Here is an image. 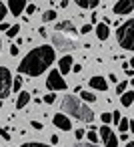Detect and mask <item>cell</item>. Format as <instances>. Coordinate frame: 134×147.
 I'll list each match as a JSON object with an SVG mask.
<instances>
[{
    "instance_id": "obj_47",
    "label": "cell",
    "mask_w": 134,
    "mask_h": 147,
    "mask_svg": "<svg viewBox=\"0 0 134 147\" xmlns=\"http://www.w3.org/2000/svg\"><path fill=\"white\" fill-rule=\"evenodd\" d=\"M0 49H2V40H0Z\"/></svg>"
},
{
    "instance_id": "obj_46",
    "label": "cell",
    "mask_w": 134,
    "mask_h": 147,
    "mask_svg": "<svg viewBox=\"0 0 134 147\" xmlns=\"http://www.w3.org/2000/svg\"><path fill=\"white\" fill-rule=\"evenodd\" d=\"M0 109H2V101H0Z\"/></svg>"
},
{
    "instance_id": "obj_17",
    "label": "cell",
    "mask_w": 134,
    "mask_h": 147,
    "mask_svg": "<svg viewBox=\"0 0 134 147\" xmlns=\"http://www.w3.org/2000/svg\"><path fill=\"white\" fill-rule=\"evenodd\" d=\"M80 97H82L84 103H86V101H88V103H94V101H96V95H94L92 91H80Z\"/></svg>"
},
{
    "instance_id": "obj_7",
    "label": "cell",
    "mask_w": 134,
    "mask_h": 147,
    "mask_svg": "<svg viewBox=\"0 0 134 147\" xmlns=\"http://www.w3.org/2000/svg\"><path fill=\"white\" fill-rule=\"evenodd\" d=\"M100 137H102L104 147H118V137L114 135V131L108 125H102L100 127Z\"/></svg>"
},
{
    "instance_id": "obj_40",
    "label": "cell",
    "mask_w": 134,
    "mask_h": 147,
    "mask_svg": "<svg viewBox=\"0 0 134 147\" xmlns=\"http://www.w3.org/2000/svg\"><path fill=\"white\" fill-rule=\"evenodd\" d=\"M8 28H10V26H8L6 22H0V30H8Z\"/></svg>"
},
{
    "instance_id": "obj_18",
    "label": "cell",
    "mask_w": 134,
    "mask_h": 147,
    "mask_svg": "<svg viewBox=\"0 0 134 147\" xmlns=\"http://www.w3.org/2000/svg\"><path fill=\"white\" fill-rule=\"evenodd\" d=\"M20 87H22V75H18V77H12V89L10 91H20Z\"/></svg>"
},
{
    "instance_id": "obj_4",
    "label": "cell",
    "mask_w": 134,
    "mask_h": 147,
    "mask_svg": "<svg viewBox=\"0 0 134 147\" xmlns=\"http://www.w3.org/2000/svg\"><path fill=\"white\" fill-rule=\"evenodd\" d=\"M52 49L56 51V49H60V51H72V49H76L78 47V42L74 40V38H70V36H64L62 32H52Z\"/></svg>"
},
{
    "instance_id": "obj_11",
    "label": "cell",
    "mask_w": 134,
    "mask_h": 147,
    "mask_svg": "<svg viewBox=\"0 0 134 147\" xmlns=\"http://www.w3.org/2000/svg\"><path fill=\"white\" fill-rule=\"evenodd\" d=\"M72 65H74V61H72V57H70V55L62 57V59H60V63H58V73H60V75H68V73H70V69H72Z\"/></svg>"
},
{
    "instance_id": "obj_45",
    "label": "cell",
    "mask_w": 134,
    "mask_h": 147,
    "mask_svg": "<svg viewBox=\"0 0 134 147\" xmlns=\"http://www.w3.org/2000/svg\"><path fill=\"white\" fill-rule=\"evenodd\" d=\"M126 147H134V141H128V143H126Z\"/></svg>"
},
{
    "instance_id": "obj_9",
    "label": "cell",
    "mask_w": 134,
    "mask_h": 147,
    "mask_svg": "<svg viewBox=\"0 0 134 147\" xmlns=\"http://www.w3.org/2000/svg\"><path fill=\"white\" fill-rule=\"evenodd\" d=\"M52 121H54V125H56L58 129H62V131H70V129H72V125H70V119H68L64 113H56Z\"/></svg>"
},
{
    "instance_id": "obj_38",
    "label": "cell",
    "mask_w": 134,
    "mask_h": 147,
    "mask_svg": "<svg viewBox=\"0 0 134 147\" xmlns=\"http://www.w3.org/2000/svg\"><path fill=\"white\" fill-rule=\"evenodd\" d=\"M30 125H32V127H34V129H38V131H40V129H42V123H40V121H32V123H30Z\"/></svg>"
},
{
    "instance_id": "obj_44",
    "label": "cell",
    "mask_w": 134,
    "mask_h": 147,
    "mask_svg": "<svg viewBox=\"0 0 134 147\" xmlns=\"http://www.w3.org/2000/svg\"><path fill=\"white\" fill-rule=\"evenodd\" d=\"M108 81H112V83H118V81H116V75H114V73H112V75H108Z\"/></svg>"
},
{
    "instance_id": "obj_36",
    "label": "cell",
    "mask_w": 134,
    "mask_h": 147,
    "mask_svg": "<svg viewBox=\"0 0 134 147\" xmlns=\"http://www.w3.org/2000/svg\"><path fill=\"white\" fill-rule=\"evenodd\" d=\"M0 135H2V137H4V139H6V141H8V139H10V133H8V131H6V129H0Z\"/></svg>"
},
{
    "instance_id": "obj_8",
    "label": "cell",
    "mask_w": 134,
    "mask_h": 147,
    "mask_svg": "<svg viewBox=\"0 0 134 147\" xmlns=\"http://www.w3.org/2000/svg\"><path fill=\"white\" fill-rule=\"evenodd\" d=\"M112 10H114V14H118V16L130 14V12L134 10V0H118Z\"/></svg>"
},
{
    "instance_id": "obj_5",
    "label": "cell",
    "mask_w": 134,
    "mask_h": 147,
    "mask_svg": "<svg viewBox=\"0 0 134 147\" xmlns=\"http://www.w3.org/2000/svg\"><path fill=\"white\" fill-rule=\"evenodd\" d=\"M12 89V75L6 67H0V101L6 99Z\"/></svg>"
},
{
    "instance_id": "obj_31",
    "label": "cell",
    "mask_w": 134,
    "mask_h": 147,
    "mask_svg": "<svg viewBox=\"0 0 134 147\" xmlns=\"http://www.w3.org/2000/svg\"><path fill=\"white\" fill-rule=\"evenodd\" d=\"M18 53H20V51H18V45H12V47H10V55H12V57H18Z\"/></svg>"
},
{
    "instance_id": "obj_48",
    "label": "cell",
    "mask_w": 134,
    "mask_h": 147,
    "mask_svg": "<svg viewBox=\"0 0 134 147\" xmlns=\"http://www.w3.org/2000/svg\"><path fill=\"white\" fill-rule=\"evenodd\" d=\"M50 2H52V4H54V2H56V0H50Z\"/></svg>"
},
{
    "instance_id": "obj_13",
    "label": "cell",
    "mask_w": 134,
    "mask_h": 147,
    "mask_svg": "<svg viewBox=\"0 0 134 147\" xmlns=\"http://www.w3.org/2000/svg\"><path fill=\"white\" fill-rule=\"evenodd\" d=\"M56 32H70V34H74L76 28H74V24L70 20H62V22L56 24Z\"/></svg>"
},
{
    "instance_id": "obj_25",
    "label": "cell",
    "mask_w": 134,
    "mask_h": 147,
    "mask_svg": "<svg viewBox=\"0 0 134 147\" xmlns=\"http://www.w3.org/2000/svg\"><path fill=\"white\" fill-rule=\"evenodd\" d=\"M20 147H50V145H44V143H34V141H30V143H24V145H20Z\"/></svg>"
},
{
    "instance_id": "obj_2",
    "label": "cell",
    "mask_w": 134,
    "mask_h": 147,
    "mask_svg": "<svg viewBox=\"0 0 134 147\" xmlns=\"http://www.w3.org/2000/svg\"><path fill=\"white\" fill-rule=\"evenodd\" d=\"M62 111L64 113H70V117L78 119V121H84V123H92L94 121V111L86 107V103H82L78 97H64L62 99Z\"/></svg>"
},
{
    "instance_id": "obj_6",
    "label": "cell",
    "mask_w": 134,
    "mask_h": 147,
    "mask_svg": "<svg viewBox=\"0 0 134 147\" xmlns=\"http://www.w3.org/2000/svg\"><path fill=\"white\" fill-rule=\"evenodd\" d=\"M46 87L50 91H64L66 89V81L62 79V75L58 71H50L48 73V79H46Z\"/></svg>"
},
{
    "instance_id": "obj_14",
    "label": "cell",
    "mask_w": 134,
    "mask_h": 147,
    "mask_svg": "<svg viewBox=\"0 0 134 147\" xmlns=\"http://www.w3.org/2000/svg\"><path fill=\"white\" fill-rule=\"evenodd\" d=\"M96 36H98V40H106V38L110 36L108 24H104V22H98V24H96Z\"/></svg>"
},
{
    "instance_id": "obj_22",
    "label": "cell",
    "mask_w": 134,
    "mask_h": 147,
    "mask_svg": "<svg viewBox=\"0 0 134 147\" xmlns=\"http://www.w3.org/2000/svg\"><path fill=\"white\" fill-rule=\"evenodd\" d=\"M126 87H128V81H120V83H116V93L122 95V93L126 91Z\"/></svg>"
},
{
    "instance_id": "obj_28",
    "label": "cell",
    "mask_w": 134,
    "mask_h": 147,
    "mask_svg": "<svg viewBox=\"0 0 134 147\" xmlns=\"http://www.w3.org/2000/svg\"><path fill=\"white\" fill-rule=\"evenodd\" d=\"M24 10H26V14H34V12H36V6H34V4H26Z\"/></svg>"
},
{
    "instance_id": "obj_34",
    "label": "cell",
    "mask_w": 134,
    "mask_h": 147,
    "mask_svg": "<svg viewBox=\"0 0 134 147\" xmlns=\"http://www.w3.org/2000/svg\"><path fill=\"white\" fill-rule=\"evenodd\" d=\"M72 147H98V145H94V143H76V145H72Z\"/></svg>"
},
{
    "instance_id": "obj_3",
    "label": "cell",
    "mask_w": 134,
    "mask_h": 147,
    "mask_svg": "<svg viewBox=\"0 0 134 147\" xmlns=\"http://www.w3.org/2000/svg\"><path fill=\"white\" fill-rule=\"evenodd\" d=\"M116 38H118V45L124 51H132L134 49V20L132 18H128L124 24L118 26Z\"/></svg>"
},
{
    "instance_id": "obj_41",
    "label": "cell",
    "mask_w": 134,
    "mask_h": 147,
    "mask_svg": "<svg viewBox=\"0 0 134 147\" xmlns=\"http://www.w3.org/2000/svg\"><path fill=\"white\" fill-rule=\"evenodd\" d=\"M90 18H92V22H94V24L98 22V14H96V12H92V16H90Z\"/></svg>"
},
{
    "instance_id": "obj_26",
    "label": "cell",
    "mask_w": 134,
    "mask_h": 147,
    "mask_svg": "<svg viewBox=\"0 0 134 147\" xmlns=\"http://www.w3.org/2000/svg\"><path fill=\"white\" fill-rule=\"evenodd\" d=\"M4 18H6V6H4L2 2H0V22H2Z\"/></svg>"
},
{
    "instance_id": "obj_23",
    "label": "cell",
    "mask_w": 134,
    "mask_h": 147,
    "mask_svg": "<svg viewBox=\"0 0 134 147\" xmlns=\"http://www.w3.org/2000/svg\"><path fill=\"white\" fill-rule=\"evenodd\" d=\"M86 137H88V143H94V145L98 143V133H96V131H88Z\"/></svg>"
},
{
    "instance_id": "obj_10",
    "label": "cell",
    "mask_w": 134,
    "mask_h": 147,
    "mask_svg": "<svg viewBox=\"0 0 134 147\" xmlns=\"http://www.w3.org/2000/svg\"><path fill=\"white\" fill-rule=\"evenodd\" d=\"M24 8H26V0H8V10L14 16H20Z\"/></svg>"
},
{
    "instance_id": "obj_19",
    "label": "cell",
    "mask_w": 134,
    "mask_h": 147,
    "mask_svg": "<svg viewBox=\"0 0 134 147\" xmlns=\"http://www.w3.org/2000/svg\"><path fill=\"white\" fill-rule=\"evenodd\" d=\"M128 129H130V119H120V121H118V131L126 133Z\"/></svg>"
},
{
    "instance_id": "obj_12",
    "label": "cell",
    "mask_w": 134,
    "mask_h": 147,
    "mask_svg": "<svg viewBox=\"0 0 134 147\" xmlns=\"http://www.w3.org/2000/svg\"><path fill=\"white\" fill-rule=\"evenodd\" d=\"M88 85H90L92 89H96V91H102V93L108 89V83H106L104 77H92V79L88 81Z\"/></svg>"
},
{
    "instance_id": "obj_24",
    "label": "cell",
    "mask_w": 134,
    "mask_h": 147,
    "mask_svg": "<svg viewBox=\"0 0 134 147\" xmlns=\"http://www.w3.org/2000/svg\"><path fill=\"white\" fill-rule=\"evenodd\" d=\"M54 99H56V95H54V93H48V95H44V99H42V101H44V103H48V105H52V103H54Z\"/></svg>"
},
{
    "instance_id": "obj_21",
    "label": "cell",
    "mask_w": 134,
    "mask_h": 147,
    "mask_svg": "<svg viewBox=\"0 0 134 147\" xmlns=\"http://www.w3.org/2000/svg\"><path fill=\"white\" fill-rule=\"evenodd\" d=\"M18 30H20V24H12V26L6 30V36H10V38H12V36H16V34H18Z\"/></svg>"
},
{
    "instance_id": "obj_39",
    "label": "cell",
    "mask_w": 134,
    "mask_h": 147,
    "mask_svg": "<svg viewBox=\"0 0 134 147\" xmlns=\"http://www.w3.org/2000/svg\"><path fill=\"white\" fill-rule=\"evenodd\" d=\"M50 143L56 145V143H58V135H52V137H50Z\"/></svg>"
},
{
    "instance_id": "obj_16",
    "label": "cell",
    "mask_w": 134,
    "mask_h": 147,
    "mask_svg": "<svg viewBox=\"0 0 134 147\" xmlns=\"http://www.w3.org/2000/svg\"><path fill=\"white\" fill-rule=\"evenodd\" d=\"M120 101H122L124 107H130V105L134 103V91H124V93L120 95Z\"/></svg>"
},
{
    "instance_id": "obj_32",
    "label": "cell",
    "mask_w": 134,
    "mask_h": 147,
    "mask_svg": "<svg viewBox=\"0 0 134 147\" xmlns=\"http://www.w3.org/2000/svg\"><path fill=\"white\" fill-rule=\"evenodd\" d=\"M74 137H76V139L80 141V139L84 137V129H76V131H74Z\"/></svg>"
},
{
    "instance_id": "obj_33",
    "label": "cell",
    "mask_w": 134,
    "mask_h": 147,
    "mask_svg": "<svg viewBox=\"0 0 134 147\" xmlns=\"http://www.w3.org/2000/svg\"><path fill=\"white\" fill-rule=\"evenodd\" d=\"M74 2H76L80 8H88V0H74Z\"/></svg>"
},
{
    "instance_id": "obj_35",
    "label": "cell",
    "mask_w": 134,
    "mask_h": 147,
    "mask_svg": "<svg viewBox=\"0 0 134 147\" xmlns=\"http://www.w3.org/2000/svg\"><path fill=\"white\" fill-rule=\"evenodd\" d=\"M100 0H88V8H96Z\"/></svg>"
},
{
    "instance_id": "obj_1",
    "label": "cell",
    "mask_w": 134,
    "mask_h": 147,
    "mask_svg": "<svg viewBox=\"0 0 134 147\" xmlns=\"http://www.w3.org/2000/svg\"><path fill=\"white\" fill-rule=\"evenodd\" d=\"M54 57H56V51L50 45H42L38 49H32L20 61L18 73L20 75H28V77H38L54 63Z\"/></svg>"
},
{
    "instance_id": "obj_30",
    "label": "cell",
    "mask_w": 134,
    "mask_h": 147,
    "mask_svg": "<svg viewBox=\"0 0 134 147\" xmlns=\"http://www.w3.org/2000/svg\"><path fill=\"white\" fill-rule=\"evenodd\" d=\"M90 30H92V24H84V26L80 28V32H82V34H88Z\"/></svg>"
},
{
    "instance_id": "obj_43",
    "label": "cell",
    "mask_w": 134,
    "mask_h": 147,
    "mask_svg": "<svg viewBox=\"0 0 134 147\" xmlns=\"http://www.w3.org/2000/svg\"><path fill=\"white\" fill-rule=\"evenodd\" d=\"M124 71H126V77H132V75H134V71H132L130 67H128V69H124Z\"/></svg>"
},
{
    "instance_id": "obj_29",
    "label": "cell",
    "mask_w": 134,
    "mask_h": 147,
    "mask_svg": "<svg viewBox=\"0 0 134 147\" xmlns=\"http://www.w3.org/2000/svg\"><path fill=\"white\" fill-rule=\"evenodd\" d=\"M110 117H112V121H114V123H116V125H118V121H120V119H122V117H120V113H118V111H114V113H110Z\"/></svg>"
},
{
    "instance_id": "obj_27",
    "label": "cell",
    "mask_w": 134,
    "mask_h": 147,
    "mask_svg": "<svg viewBox=\"0 0 134 147\" xmlns=\"http://www.w3.org/2000/svg\"><path fill=\"white\" fill-rule=\"evenodd\" d=\"M102 123H104V125L112 123V117H110V113H102Z\"/></svg>"
},
{
    "instance_id": "obj_37",
    "label": "cell",
    "mask_w": 134,
    "mask_h": 147,
    "mask_svg": "<svg viewBox=\"0 0 134 147\" xmlns=\"http://www.w3.org/2000/svg\"><path fill=\"white\" fill-rule=\"evenodd\" d=\"M70 71H72V73H80V71H82V65H72Z\"/></svg>"
},
{
    "instance_id": "obj_15",
    "label": "cell",
    "mask_w": 134,
    "mask_h": 147,
    "mask_svg": "<svg viewBox=\"0 0 134 147\" xmlns=\"http://www.w3.org/2000/svg\"><path fill=\"white\" fill-rule=\"evenodd\" d=\"M28 103H30V93H26V91L18 93V97H16V109H22V107H26Z\"/></svg>"
},
{
    "instance_id": "obj_20",
    "label": "cell",
    "mask_w": 134,
    "mask_h": 147,
    "mask_svg": "<svg viewBox=\"0 0 134 147\" xmlns=\"http://www.w3.org/2000/svg\"><path fill=\"white\" fill-rule=\"evenodd\" d=\"M54 18H56V10H46V12L42 14V20H44V22H52Z\"/></svg>"
},
{
    "instance_id": "obj_42",
    "label": "cell",
    "mask_w": 134,
    "mask_h": 147,
    "mask_svg": "<svg viewBox=\"0 0 134 147\" xmlns=\"http://www.w3.org/2000/svg\"><path fill=\"white\" fill-rule=\"evenodd\" d=\"M38 32H40V36H48V32H46V28H44V26H42Z\"/></svg>"
}]
</instances>
